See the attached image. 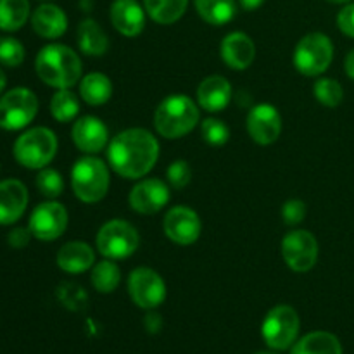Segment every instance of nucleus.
I'll use <instances>...</instances> for the list:
<instances>
[{
	"mask_svg": "<svg viewBox=\"0 0 354 354\" xmlns=\"http://www.w3.org/2000/svg\"><path fill=\"white\" fill-rule=\"evenodd\" d=\"M220 54L228 68L235 69V71H244L254 61V41L251 40L249 35L242 33V31H234L221 40Z\"/></svg>",
	"mask_w": 354,
	"mask_h": 354,
	"instance_id": "17",
	"label": "nucleus"
},
{
	"mask_svg": "<svg viewBox=\"0 0 354 354\" xmlns=\"http://www.w3.org/2000/svg\"><path fill=\"white\" fill-rule=\"evenodd\" d=\"M71 135L76 147L86 154H97L109 144L107 127L95 116L78 118L73 124Z\"/></svg>",
	"mask_w": 354,
	"mask_h": 354,
	"instance_id": "16",
	"label": "nucleus"
},
{
	"mask_svg": "<svg viewBox=\"0 0 354 354\" xmlns=\"http://www.w3.org/2000/svg\"><path fill=\"white\" fill-rule=\"evenodd\" d=\"M245 128L252 140L259 145H270L280 137L282 118L272 104H258L251 107L245 120Z\"/></svg>",
	"mask_w": 354,
	"mask_h": 354,
	"instance_id": "14",
	"label": "nucleus"
},
{
	"mask_svg": "<svg viewBox=\"0 0 354 354\" xmlns=\"http://www.w3.org/2000/svg\"><path fill=\"white\" fill-rule=\"evenodd\" d=\"M230 100L232 85L225 76H207L197 88V102L207 113H220V111L227 109Z\"/></svg>",
	"mask_w": 354,
	"mask_h": 354,
	"instance_id": "20",
	"label": "nucleus"
},
{
	"mask_svg": "<svg viewBox=\"0 0 354 354\" xmlns=\"http://www.w3.org/2000/svg\"><path fill=\"white\" fill-rule=\"evenodd\" d=\"M315 97L318 102L324 104L325 107H337L344 99V90L341 83L332 78H320L313 86Z\"/></svg>",
	"mask_w": 354,
	"mask_h": 354,
	"instance_id": "32",
	"label": "nucleus"
},
{
	"mask_svg": "<svg viewBox=\"0 0 354 354\" xmlns=\"http://www.w3.org/2000/svg\"><path fill=\"white\" fill-rule=\"evenodd\" d=\"M282 256L286 265L296 273H306L318 261V241L311 232L292 230L283 237Z\"/></svg>",
	"mask_w": 354,
	"mask_h": 354,
	"instance_id": "11",
	"label": "nucleus"
},
{
	"mask_svg": "<svg viewBox=\"0 0 354 354\" xmlns=\"http://www.w3.org/2000/svg\"><path fill=\"white\" fill-rule=\"evenodd\" d=\"M31 28L35 33L47 40L62 37L68 30V17L64 10L54 3H41L31 14Z\"/></svg>",
	"mask_w": 354,
	"mask_h": 354,
	"instance_id": "21",
	"label": "nucleus"
},
{
	"mask_svg": "<svg viewBox=\"0 0 354 354\" xmlns=\"http://www.w3.org/2000/svg\"><path fill=\"white\" fill-rule=\"evenodd\" d=\"M140 244L137 228L124 220H111L97 234V249L106 259H127Z\"/></svg>",
	"mask_w": 354,
	"mask_h": 354,
	"instance_id": "8",
	"label": "nucleus"
},
{
	"mask_svg": "<svg viewBox=\"0 0 354 354\" xmlns=\"http://www.w3.org/2000/svg\"><path fill=\"white\" fill-rule=\"evenodd\" d=\"M199 107L187 95H169L158 106L154 127L161 137L175 140L185 137L199 123Z\"/></svg>",
	"mask_w": 354,
	"mask_h": 354,
	"instance_id": "3",
	"label": "nucleus"
},
{
	"mask_svg": "<svg viewBox=\"0 0 354 354\" xmlns=\"http://www.w3.org/2000/svg\"><path fill=\"white\" fill-rule=\"evenodd\" d=\"M290 354H342V346L330 332L317 330L299 339Z\"/></svg>",
	"mask_w": 354,
	"mask_h": 354,
	"instance_id": "24",
	"label": "nucleus"
},
{
	"mask_svg": "<svg viewBox=\"0 0 354 354\" xmlns=\"http://www.w3.org/2000/svg\"><path fill=\"white\" fill-rule=\"evenodd\" d=\"M57 299L61 301L62 306H66L71 311H83L88 304V294L78 283L62 282L57 287Z\"/></svg>",
	"mask_w": 354,
	"mask_h": 354,
	"instance_id": "31",
	"label": "nucleus"
},
{
	"mask_svg": "<svg viewBox=\"0 0 354 354\" xmlns=\"http://www.w3.org/2000/svg\"><path fill=\"white\" fill-rule=\"evenodd\" d=\"M93 263H95V254L86 242H68L57 251V266L62 272L71 275L86 272L92 268Z\"/></svg>",
	"mask_w": 354,
	"mask_h": 354,
	"instance_id": "22",
	"label": "nucleus"
},
{
	"mask_svg": "<svg viewBox=\"0 0 354 354\" xmlns=\"http://www.w3.org/2000/svg\"><path fill=\"white\" fill-rule=\"evenodd\" d=\"M31 232L30 228H14V230L9 232V235H7V242H9V245L12 249H24L28 244H30L31 241Z\"/></svg>",
	"mask_w": 354,
	"mask_h": 354,
	"instance_id": "39",
	"label": "nucleus"
},
{
	"mask_svg": "<svg viewBox=\"0 0 354 354\" xmlns=\"http://www.w3.org/2000/svg\"><path fill=\"white\" fill-rule=\"evenodd\" d=\"M109 169L102 159L86 156L73 166L71 187L82 203L93 204L102 201L109 190Z\"/></svg>",
	"mask_w": 354,
	"mask_h": 354,
	"instance_id": "5",
	"label": "nucleus"
},
{
	"mask_svg": "<svg viewBox=\"0 0 354 354\" xmlns=\"http://www.w3.org/2000/svg\"><path fill=\"white\" fill-rule=\"evenodd\" d=\"M334 59V44L325 33L315 31L299 40L294 50V66L304 76H318L328 69Z\"/></svg>",
	"mask_w": 354,
	"mask_h": 354,
	"instance_id": "6",
	"label": "nucleus"
},
{
	"mask_svg": "<svg viewBox=\"0 0 354 354\" xmlns=\"http://www.w3.org/2000/svg\"><path fill=\"white\" fill-rule=\"evenodd\" d=\"M78 47L90 57H100L109 48V38L95 19H83L78 24Z\"/></svg>",
	"mask_w": 354,
	"mask_h": 354,
	"instance_id": "23",
	"label": "nucleus"
},
{
	"mask_svg": "<svg viewBox=\"0 0 354 354\" xmlns=\"http://www.w3.org/2000/svg\"><path fill=\"white\" fill-rule=\"evenodd\" d=\"M78 113V97L73 92H69V88L59 90L57 93H54L50 100V114L54 116V120H57L59 123H68V121L75 120Z\"/></svg>",
	"mask_w": 354,
	"mask_h": 354,
	"instance_id": "30",
	"label": "nucleus"
},
{
	"mask_svg": "<svg viewBox=\"0 0 354 354\" xmlns=\"http://www.w3.org/2000/svg\"><path fill=\"white\" fill-rule=\"evenodd\" d=\"M130 207L140 214H154L161 211L169 201V189L162 180L147 178L131 189Z\"/></svg>",
	"mask_w": 354,
	"mask_h": 354,
	"instance_id": "15",
	"label": "nucleus"
},
{
	"mask_svg": "<svg viewBox=\"0 0 354 354\" xmlns=\"http://www.w3.org/2000/svg\"><path fill=\"white\" fill-rule=\"evenodd\" d=\"M30 19V0H0V30L17 31Z\"/></svg>",
	"mask_w": 354,
	"mask_h": 354,
	"instance_id": "28",
	"label": "nucleus"
},
{
	"mask_svg": "<svg viewBox=\"0 0 354 354\" xmlns=\"http://www.w3.org/2000/svg\"><path fill=\"white\" fill-rule=\"evenodd\" d=\"M109 16L113 26L123 37H138L145 28V12L137 0H114Z\"/></svg>",
	"mask_w": 354,
	"mask_h": 354,
	"instance_id": "18",
	"label": "nucleus"
},
{
	"mask_svg": "<svg viewBox=\"0 0 354 354\" xmlns=\"http://www.w3.org/2000/svg\"><path fill=\"white\" fill-rule=\"evenodd\" d=\"M301 320L294 308L287 304L272 308L261 325V335L266 346L275 351L289 349L299 335Z\"/></svg>",
	"mask_w": 354,
	"mask_h": 354,
	"instance_id": "7",
	"label": "nucleus"
},
{
	"mask_svg": "<svg viewBox=\"0 0 354 354\" xmlns=\"http://www.w3.org/2000/svg\"><path fill=\"white\" fill-rule=\"evenodd\" d=\"M244 10H256L265 3V0H239Z\"/></svg>",
	"mask_w": 354,
	"mask_h": 354,
	"instance_id": "42",
	"label": "nucleus"
},
{
	"mask_svg": "<svg viewBox=\"0 0 354 354\" xmlns=\"http://www.w3.org/2000/svg\"><path fill=\"white\" fill-rule=\"evenodd\" d=\"M337 26L346 37L354 38V2L342 7L337 14Z\"/></svg>",
	"mask_w": 354,
	"mask_h": 354,
	"instance_id": "38",
	"label": "nucleus"
},
{
	"mask_svg": "<svg viewBox=\"0 0 354 354\" xmlns=\"http://www.w3.org/2000/svg\"><path fill=\"white\" fill-rule=\"evenodd\" d=\"M168 182L171 183L173 189H185L192 180V168L185 159H176L168 168Z\"/></svg>",
	"mask_w": 354,
	"mask_h": 354,
	"instance_id": "36",
	"label": "nucleus"
},
{
	"mask_svg": "<svg viewBox=\"0 0 354 354\" xmlns=\"http://www.w3.org/2000/svg\"><path fill=\"white\" fill-rule=\"evenodd\" d=\"M145 12L158 24H173L185 14L189 0H144Z\"/></svg>",
	"mask_w": 354,
	"mask_h": 354,
	"instance_id": "27",
	"label": "nucleus"
},
{
	"mask_svg": "<svg viewBox=\"0 0 354 354\" xmlns=\"http://www.w3.org/2000/svg\"><path fill=\"white\" fill-rule=\"evenodd\" d=\"M28 206V190L19 180L0 182V225H12L24 214Z\"/></svg>",
	"mask_w": 354,
	"mask_h": 354,
	"instance_id": "19",
	"label": "nucleus"
},
{
	"mask_svg": "<svg viewBox=\"0 0 354 354\" xmlns=\"http://www.w3.org/2000/svg\"><path fill=\"white\" fill-rule=\"evenodd\" d=\"M6 85H7V78H6V73L2 71V69H0V93L3 92V88H6Z\"/></svg>",
	"mask_w": 354,
	"mask_h": 354,
	"instance_id": "43",
	"label": "nucleus"
},
{
	"mask_svg": "<svg viewBox=\"0 0 354 354\" xmlns=\"http://www.w3.org/2000/svg\"><path fill=\"white\" fill-rule=\"evenodd\" d=\"M90 280H92V286L95 287V290L102 294H109L114 292L120 286L121 272L113 259H104V261H99L93 266Z\"/></svg>",
	"mask_w": 354,
	"mask_h": 354,
	"instance_id": "29",
	"label": "nucleus"
},
{
	"mask_svg": "<svg viewBox=\"0 0 354 354\" xmlns=\"http://www.w3.org/2000/svg\"><path fill=\"white\" fill-rule=\"evenodd\" d=\"M144 325L149 334H158L162 328V317L159 313H156V311L149 310V313L144 318Z\"/></svg>",
	"mask_w": 354,
	"mask_h": 354,
	"instance_id": "40",
	"label": "nucleus"
},
{
	"mask_svg": "<svg viewBox=\"0 0 354 354\" xmlns=\"http://www.w3.org/2000/svg\"><path fill=\"white\" fill-rule=\"evenodd\" d=\"M199 16L213 26L230 23L237 14L235 0H194Z\"/></svg>",
	"mask_w": 354,
	"mask_h": 354,
	"instance_id": "26",
	"label": "nucleus"
},
{
	"mask_svg": "<svg viewBox=\"0 0 354 354\" xmlns=\"http://www.w3.org/2000/svg\"><path fill=\"white\" fill-rule=\"evenodd\" d=\"M14 158L28 169H44L57 154V137L45 127L31 128L14 142Z\"/></svg>",
	"mask_w": 354,
	"mask_h": 354,
	"instance_id": "4",
	"label": "nucleus"
},
{
	"mask_svg": "<svg viewBox=\"0 0 354 354\" xmlns=\"http://www.w3.org/2000/svg\"><path fill=\"white\" fill-rule=\"evenodd\" d=\"M28 228L38 241H55L68 228V211L57 201H47V203L38 204L31 213Z\"/></svg>",
	"mask_w": 354,
	"mask_h": 354,
	"instance_id": "12",
	"label": "nucleus"
},
{
	"mask_svg": "<svg viewBox=\"0 0 354 354\" xmlns=\"http://www.w3.org/2000/svg\"><path fill=\"white\" fill-rule=\"evenodd\" d=\"M256 354H279V353H275V351H261V353H256Z\"/></svg>",
	"mask_w": 354,
	"mask_h": 354,
	"instance_id": "45",
	"label": "nucleus"
},
{
	"mask_svg": "<svg viewBox=\"0 0 354 354\" xmlns=\"http://www.w3.org/2000/svg\"><path fill=\"white\" fill-rule=\"evenodd\" d=\"M128 292L131 301L142 310H154L166 299V283L156 270L135 268L128 277Z\"/></svg>",
	"mask_w": 354,
	"mask_h": 354,
	"instance_id": "10",
	"label": "nucleus"
},
{
	"mask_svg": "<svg viewBox=\"0 0 354 354\" xmlns=\"http://www.w3.org/2000/svg\"><path fill=\"white\" fill-rule=\"evenodd\" d=\"M24 47L12 37H0V64L6 68H17L24 61Z\"/></svg>",
	"mask_w": 354,
	"mask_h": 354,
	"instance_id": "34",
	"label": "nucleus"
},
{
	"mask_svg": "<svg viewBox=\"0 0 354 354\" xmlns=\"http://www.w3.org/2000/svg\"><path fill=\"white\" fill-rule=\"evenodd\" d=\"M159 158V144L151 131L128 128L109 142L107 159L114 171L127 180L147 175Z\"/></svg>",
	"mask_w": 354,
	"mask_h": 354,
	"instance_id": "1",
	"label": "nucleus"
},
{
	"mask_svg": "<svg viewBox=\"0 0 354 354\" xmlns=\"http://www.w3.org/2000/svg\"><path fill=\"white\" fill-rule=\"evenodd\" d=\"M201 133H203V138L209 145H225L230 138V130H228L227 124L221 120H216V118H207V120L203 121L201 124Z\"/></svg>",
	"mask_w": 354,
	"mask_h": 354,
	"instance_id": "35",
	"label": "nucleus"
},
{
	"mask_svg": "<svg viewBox=\"0 0 354 354\" xmlns=\"http://www.w3.org/2000/svg\"><path fill=\"white\" fill-rule=\"evenodd\" d=\"M38 113V99L30 88L17 86L0 97V128L23 130Z\"/></svg>",
	"mask_w": 354,
	"mask_h": 354,
	"instance_id": "9",
	"label": "nucleus"
},
{
	"mask_svg": "<svg viewBox=\"0 0 354 354\" xmlns=\"http://www.w3.org/2000/svg\"><path fill=\"white\" fill-rule=\"evenodd\" d=\"M80 95L88 106H102L113 95V83L104 73H90L82 78Z\"/></svg>",
	"mask_w": 354,
	"mask_h": 354,
	"instance_id": "25",
	"label": "nucleus"
},
{
	"mask_svg": "<svg viewBox=\"0 0 354 354\" xmlns=\"http://www.w3.org/2000/svg\"><path fill=\"white\" fill-rule=\"evenodd\" d=\"M35 185H37L38 192L41 196L48 197V199H55L62 194L64 190V180H62L61 173L57 169L52 168H44L40 169V173L37 175V180H35Z\"/></svg>",
	"mask_w": 354,
	"mask_h": 354,
	"instance_id": "33",
	"label": "nucleus"
},
{
	"mask_svg": "<svg viewBox=\"0 0 354 354\" xmlns=\"http://www.w3.org/2000/svg\"><path fill=\"white\" fill-rule=\"evenodd\" d=\"M162 228L171 242L178 245H190L199 239L203 225L196 211L185 206H176L166 213Z\"/></svg>",
	"mask_w": 354,
	"mask_h": 354,
	"instance_id": "13",
	"label": "nucleus"
},
{
	"mask_svg": "<svg viewBox=\"0 0 354 354\" xmlns=\"http://www.w3.org/2000/svg\"><path fill=\"white\" fill-rule=\"evenodd\" d=\"M344 69H346V75H348L351 80H354V48L348 55H346Z\"/></svg>",
	"mask_w": 354,
	"mask_h": 354,
	"instance_id": "41",
	"label": "nucleus"
},
{
	"mask_svg": "<svg viewBox=\"0 0 354 354\" xmlns=\"http://www.w3.org/2000/svg\"><path fill=\"white\" fill-rule=\"evenodd\" d=\"M306 216V204L299 199H290L283 204L282 218L286 225H299Z\"/></svg>",
	"mask_w": 354,
	"mask_h": 354,
	"instance_id": "37",
	"label": "nucleus"
},
{
	"mask_svg": "<svg viewBox=\"0 0 354 354\" xmlns=\"http://www.w3.org/2000/svg\"><path fill=\"white\" fill-rule=\"evenodd\" d=\"M35 71L45 85L68 90L82 80L83 64L80 55L68 45L50 44L37 54Z\"/></svg>",
	"mask_w": 354,
	"mask_h": 354,
	"instance_id": "2",
	"label": "nucleus"
},
{
	"mask_svg": "<svg viewBox=\"0 0 354 354\" xmlns=\"http://www.w3.org/2000/svg\"><path fill=\"white\" fill-rule=\"evenodd\" d=\"M330 3H346V2H351V0H327Z\"/></svg>",
	"mask_w": 354,
	"mask_h": 354,
	"instance_id": "44",
	"label": "nucleus"
}]
</instances>
